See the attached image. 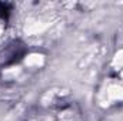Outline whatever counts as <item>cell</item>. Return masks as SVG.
<instances>
[{
  "mask_svg": "<svg viewBox=\"0 0 123 121\" xmlns=\"http://www.w3.org/2000/svg\"><path fill=\"white\" fill-rule=\"evenodd\" d=\"M0 17L1 19L9 17V4L7 3H0Z\"/></svg>",
  "mask_w": 123,
  "mask_h": 121,
  "instance_id": "obj_1",
  "label": "cell"
}]
</instances>
